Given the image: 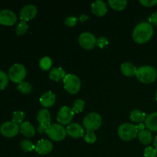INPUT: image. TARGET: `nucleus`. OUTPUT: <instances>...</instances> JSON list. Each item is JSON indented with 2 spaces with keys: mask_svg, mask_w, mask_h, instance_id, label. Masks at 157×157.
<instances>
[{
  "mask_svg": "<svg viewBox=\"0 0 157 157\" xmlns=\"http://www.w3.org/2000/svg\"><path fill=\"white\" fill-rule=\"evenodd\" d=\"M153 27L147 21H143L136 25L133 31L132 37L137 44H143L148 42L153 35Z\"/></svg>",
  "mask_w": 157,
  "mask_h": 157,
  "instance_id": "f257e3e1",
  "label": "nucleus"
},
{
  "mask_svg": "<svg viewBox=\"0 0 157 157\" xmlns=\"http://www.w3.org/2000/svg\"><path fill=\"white\" fill-rule=\"evenodd\" d=\"M136 77L144 84H151L156 81L157 71L153 66L143 65L137 68Z\"/></svg>",
  "mask_w": 157,
  "mask_h": 157,
  "instance_id": "f03ea898",
  "label": "nucleus"
},
{
  "mask_svg": "<svg viewBox=\"0 0 157 157\" xmlns=\"http://www.w3.org/2000/svg\"><path fill=\"white\" fill-rule=\"evenodd\" d=\"M118 135L124 141H131L137 136L138 127L136 125L130 123H124L118 128Z\"/></svg>",
  "mask_w": 157,
  "mask_h": 157,
  "instance_id": "7ed1b4c3",
  "label": "nucleus"
},
{
  "mask_svg": "<svg viewBox=\"0 0 157 157\" xmlns=\"http://www.w3.org/2000/svg\"><path fill=\"white\" fill-rule=\"evenodd\" d=\"M102 117L99 113L96 112H91L84 117L83 120V125L87 131L94 132L101 126Z\"/></svg>",
  "mask_w": 157,
  "mask_h": 157,
  "instance_id": "20e7f679",
  "label": "nucleus"
},
{
  "mask_svg": "<svg viewBox=\"0 0 157 157\" xmlns=\"http://www.w3.org/2000/svg\"><path fill=\"white\" fill-rule=\"evenodd\" d=\"M64 87L69 94H76L81 89V83L79 77L74 74H67L63 79Z\"/></svg>",
  "mask_w": 157,
  "mask_h": 157,
  "instance_id": "39448f33",
  "label": "nucleus"
},
{
  "mask_svg": "<svg viewBox=\"0 0 157 157\" xmlns=\"http://www.w3.org/2000/svg\"><path fill=\"white\" fill-rule=\"evenodd\" d=\"M26 68L21 64H14L9 70V78L12 82L21 83L26 77Z\"/></svg>",
  "mask_w": 157,
  "mask_h": 157,
  "instance_id": "423d86ee",
  "label": "nucleus"
},
{
  "mask_svg": "<svg viewBox=\"0 0 157 157\" xmlns=\"http://www.w3.org/2000/svg\"><path fill=\"white\" fill-rule=\"evenodd\" d=\"M46 133L51 140L56 142H60L66 137L67 131L66 128H64L61 124H53L49 126Z\"/></svg>",
  "mask_w": 157,
  "mask_h": 157,
  "instance_id": "0eeeda50",
  "label": "nucleus"
},
{
  "mask_svg": "<svg viewBox=\"0 0 157 157\" xmlns=\"http://www.w3.org/2000/svg\"><path fill=\"white\" fill-rule=\"evenodd\" d=\"M78 42L83 48L86 50H91L97 45V38L90 32H85L80 35Z\"/></svg>",
  "mask_w": 157,
  "mask_h": 157,
  "instance_id": "6e6552de",
  "label": "nucleus"
},
{
  "mask_svg": "<svg viewBox=\"0 0 157 157\" xmlns=\"http://www.w3.org/2000/svg\"><path fill=\"white\" fill-rule=\"evenodd\" d=\"M74 113L73 110L67 106H63L59 110L57 116V121L61 125H69L73 120Z\"/></svg>",
  "mask_w": 157,
  "mask_h": 157,
  "instance_id": "1a4fd4ad",
  "label": "nucleus"
},
{
  "mask_svg": "<svg viewBox=\"0 0 157 157\" xmlns=\"http://www.w3.org/2000/svg\"><path fill=\"white\" fill-rule=\"evenodd\" d=\"M19 130V126L12 121L5 122L0 126L1 134L8 138H12L16 136Z\"/></svg>",
  "mask_w": 157,
  "mask_h": 157,
  "instance_id": "9d476101",
  "label": "nucleus"
},
{
  "mask_svg": "<svg viewBox=\"0 0 157 157\" xmlns=\"http://www.w3.org/2000/svg\"><path fill=\"white\" fill-rule=\"evenodd\" d=\"M17 16L10 9H2L0 11V24L6 26H12L16 22Z\"/></svg>",
  "mask_w": 157,
  "mask_h": 157,
  "instance_id": "9b49d317",
  "label": "nucleus"
},
{
  "mask_svg": "<svg viewBox=\"0 0 157 157\" xmlns=\"http://www.w3.org/2000/svg\"><path fill=\"white\" fill-rule=\"evenodd\" d=\"M38 13V9L35 5L28 4L25 6L20 11V18L22 21H29L35 18Z\"/></svg>",
  "mask_w": 157,
  "mask_h": 157,
  "instance_id": "f8f14e48",
  "label": "nucleus"
},
{
  "mask_svg": "<svg viewBox=\"0 0 157 157\" xmlns=\"http://www.w3.org/2000/svg\"><path fill=\"white\" fill-rule=\"evenodd\" d=\"M66 131H67V134L69 136L75 138V139L82 137L84 135V128L77 123H71L69 125H67Z\"/></svg>",
  "mask_w": 157,
  "mask_h": 157,
  "instance_id": "ddd939ff",
  "label": "nucleus"
},
{
  "mask_svg": "<svg viewBox=\"0 0 157 157\" xmlns=\"http://www.w3.org/2000/svg\"><path fill=\"white\" fill-rule=\"evenodd\" d=\"M53 150V144L48 140L41 139L35 145V151L40 155H47Z\"/></svg>",
  "mask_w": 157,
  "mask_h": 157,
  "instance_id": "4468645a",
  "label": "nucleus"
},
{
  "mask_svg": "<svg viewBox=\"0 0 157 157\" xmlns=\"http://www.w3.org/2000/svg\"><path fill=\"white\" fill-rule=\"evenodd\" d=\"M56 96L52 90L46 91L40 97L39 101L41 105L44 107H51L55 104Z\"/></svg>",
  "mask_w": 157,
  "mask_h": 157,
  "instance_id": "2eb2a0df",
  "label": "nucleus"
},
{
  "mask_svg": "<svg viewBox=\"0 0 157 157\" xmlns=\"http://www.w3.org/2000/svg\"><path fill=\"white\" fill-rule=\"evenodd\" d=\"M51 120H52L51 113L47 109H41L38 111L37 115V121L39 123V125L48 128L49 126L51 125Z\"/></svg>",
  "mask_w": 157,
  "mask_h": 157,
  "instance_id": "dca6fc26",
  "label": "nucleus"
},
{
  "mask_svg": "<svg viewBox=\"0 0 157 157\" xmlns=\"http://www.w3.org/2000/svg\"><path fill=\"white\" fill-rule=\"evenodd\" d=\"M91 10L92 12L97 16H103L107 12V5L102 0H97L92 3Z\"/></svg>",
  "mask_w": 157,
  "mask_h": 157,
  "instance_id": "f3484780",
  "label": "nucleus"
},
{
  "mask_svg": "<svg viewBox=\"0 0 157 157\" xmlns=\"http://www.w3.org/2000/svg\"><path fill=\"white\" fill-rule=\"evenodd\" d=\"M19 128L21 133H22L25 136H26V137H33L35 135L36 130H35V127H34L32 124L28 122V121H25L22 124H20Z\"/></svg>",
  "mask_w": 157,
  "mask_h": 157,
  "instance_id": "a211bd4d",
  "label": "nucleus"
},
{
  "mask_svg": "<svg viewBox=\"0 0 157 157\" xmlns=\"http://www.w3.org/2000/svg\"><path fill=\"white\" fill-rule=\"evenodd\" d=\"M121 70L122 74L127 77L136 76L137 67L131 62H124L121 64Z\"/></svg>",
  "mask_w": 157,
  "mask_h": 157,
  "instance_id": "6ab92c4d",
  "label": "nucleus"
},
{
  "mask_svg": "<svg viewBox=\"0 0 157 157\" xmlns=\"http://www.w3.org/2000/svg\"><path fill=\"white\" fill-rule=\"evenodd\" d=\"M145 126L150 131L157 132V112L152 113L147 116Z\"/></svg>",
  "mask_w": 157,
  "mask_h": 157,
  "instance_id": "aec40b11",
  "label": "nucleus"
},
{
  "mask_svg": "<svg viewBox=\"0 0 157 157\" xmlns=\"http://www.w3.org/2000/svg\"><path fill=\"white\" fill-rule=\"evenodd\" d=\"M147 118V115L142 110L135 109L130 112V119L132 122L136 123V124H143V122H145V120Z\"/></svg>",
  "mask_w": 157,
  "mask_h": 157,
  "instance_id": "412c9836",
  "label": "nucleus"
},
{
  "mask_svg": "<svg viewBox=\"0 0 157 157\" xmlns=\"http://www.w3.org/2000/svg\"><path fill=\"white\" fill-rule=\"evenodd\" d=\"M66 76V72L62 67H54L52 71H51L50 74H49V78L52 81H59L61 80H63Z\"/></svg>",
  "mask_w": 157,
  "mask_h": 157,
  "instance_id": "4be33fe9",
  "label": "nucleus"
},
{
  "mask_svg": "<svg viewBox=\"0 0 157 157\" xmlns=\"http://www.w3.org/2000/svg\"><path fill=\"white\" fill-rule=\"evenodd\" d=\"M139 140L144 145H148V144H151L153 141V135H152L151 131L149 130H140L138 132L137 134Z\"/></svg>",
  "mask_w": 157,
  "mask_h": 157,
  "instance_id": "5701e85b",
  "label": "nucleus"
},
{
  "mask_svg": "<svg viewBox=\"0 0 157 157\" xmlns=\"http://www.w3.org/2000/svg\"><path fill=\"white\" fill-rule=\"evenodd\" d=\"M109 5L113 9L116 11H122L127 7V0H109Z\"/></svg>",
  "mask_w": 157,
  "mask_h": 157,
  "instance_id": "b1692460",
  "label": "nucleus"
},
{
  "mask_svg": "<svg viewBox=\"0 0 157 157\" xmlns=\"http://www.w3.org/2000/svg\"><path fill=\"white\" fill-rule=\"evenodd\" d=\"M28 29H29V25L27 21L21 20L15 28V33L18 36H21L27 32Z\"/></svg>",
  "mask_w": 157,
  "mask_h": 157,
  "instance_id": "393cba45",
  "label": "nucleus"
},
{
  "mask_svg": "<svg viewBox=\"0 0 157 157\" xmlns=\"http://www.w3.org/2000/svg\"><path fill=\"white\" fill-rule=\"evenodd\" d=\"M17 89H18L21 94H28L32 92V86L30 83L27 82V81H22V82L18 84V87H17Z\"/></svg>",
  "mask_w": 157,
  "mask_h": 157,
  "instance_id": "a878e982",
  "label": "nucleus"
},
{
  "mask_svg": "<svg viewBox=\"0 0 157 157\" xmlns=\"http://www.w3.org/2000/svg\"><path fill=\"white\" fill-rule=\"evenodd\" d=\"M20 147L21 150L25 152H32L35 150V145L29 140H23L20 143Z\"/></svg>",
  "mask_w": 157,
  "mask_h": 157,
  "instance_id": "bb28decb",
  "label": "nucleus"
},
{
  "mask_svg": "<svg viewBox=\"0 0 157 157\" xmlns=\"http://www.w3.org/2000/svg\"><path fill=\"white\" fill-rule=\"evenodd\" d=\"M39 66L41 67V70L44 71H48L49 69L52 67V61L49 57L48 56H44L40 60V62H39Z\"/></svg>",
  "mask_w": 157,
  "mask_h": 157,
  "instance_id": "cd10ccee",
  "label": "nucleus"
},
{
  "mask_svg": "<svg viewBox=\"0 0 157 157\" xmlns=\"http://www.w3.org/2000/svg\"><path fill=\"white\" fill-rule=\"evenodd\" d=\"M84 106H85V102L84 101L81 99H78L76 101H75L73 104V107H72V110H73L74 113H78L82 112V110H84Z\"/></svg>",
  "mask_w": 157,
  "mask_h": 157,
  "instance_id": "c85d7f7f",
  "label": "nucleus"
},
{
  "mask_svg": "<svg viewBox=\"0 0 157 157\" xmlns=\"http://www.w3.org/2000/svg\"><path fill=\"white\" fill-rule=\"evenodd\" d=\"M25 119V113L21 110H16L12 114V122L15 123L18 125L21 124Z\"/></svg>",
  "mask_w": 157,
  "mask_h": 157,
  "instance_id": "c756f323",
  "label": "nucleus"
},
{
  "mask_svg": "<svg viewBox=\"0 0 157 157\" xmlns=\"http://www.w3.org/2000/svg\"><path fill=\"white\" fill-rule=\"evenodd\" d=\"M9 75L3 71H0V90H4L9 84Z\"/></svg>",
  "mask_w": 157,
  "mask_h": 157,
  "instance_id": "7c9ffc66",
  "label": "nucleus"
},
{
  "mask_svg": "<svg viewBox=\"0 0 157 157\" xmlns=\"http://www.w3.org/2000/svg\"><path fill=\"white\" fill-rule=\"evenodd\" d=\"M84 140L87 143L90 144H93L96 142L97 136L94 132L93 131H87L85 136H84Z\"/></svg>",
  "mask_w": 157,
  "mask_h": 157,
  "instance_id": "2f4dec72",
  "label": "nucleus"
},
{
  "mask_svg": "<svg viewBox=\"0 0 157 157\" xmlns=\"http://www.w3.org/2000/svg\"><path fill=\"white\" fill-rule=\"evenodd\" d=\"M145 157H157V150L154 147H146L144 150Z\"/></svg>",
  "mask_w": 157,
  "mask_h": 157,
  "instance_id": "473e14b6",
  "label": "nucleus"
},
{
  "mask_svg": "<svg viewBox=\"0 0 157 157\" xmlns=\"http://www.w3.org/2000/svg\"><path fill=\"white\" fill-rule=\"evenodd\" d=\"M109 41L106 37L101 36L97 39V45L101 48H104L106 46L108 45Z\"/></svg>",
  "mask_w": 157,
  "mask_h": 157,
  "instance_id": "72a5a7b5",
  "label": "nucleus"
},
{
  "mask_svg": "<svg viewBox=\"0 0 157 157\" xmlns=\"http://www.w3.org/2000/svg\"><path fill=\"white\" fill-rule=\"evenodd\" d=\"M77 21H78V18L75 16H68L64 20L65 25L67 26H69V27H74V26H75V25L77 24Z\"/></svg>",
  "mask_w": 157,
  "mask_h": 157,
  "instance_id": "f704fd0d",
  "label": "nucleus"
},
{
  "mask_svg": "<svg viewBox=\"0 0 157 157\" xmlns=\"http://www.w3.org/2000/svg\"><path fill=\"white\" fill-rule=\"evenodd\" d=\"M140 3L145 7H152L157 4V0H140Z\"/></svg>",
  "mask_w": 157,
  "mask_h": 157,
  "instance_id": "c9c22d12",
  "label": "nucleus"
},
{
  "mask_svg": "<svg viewBox=\"0 0 157 157\" xmlns=\"http://www.w3.org/2000/svg\"><path fill=\"white\" fill-rule=\"evenodd\" d=\"M148 21L150 24L152 25L157 26V12H154V13L152 14L150 16H149Z\"/></svg>",
  "mask_w": 157,
  "mask_h": 157,
  "instance_id": "e433bc0d",
  "label": "nucleus"
},
{
  "mask_svg": "<svg viewBox=\"0 0 157 157\" xmlns=\"http://www.w3.org/2000/svg\"><path fill=\"white\" fill-rule=\"evenodd\" d=\"M153 146H154L155 148L157 150V135L154 137V140H153Z\"/></svg>",
  "mask_w": 157,
  "mask_h": 157,
  "instance_id": "4c0bfd02",
  "label": "nucleus"
},
{
  "mask_svg": "<svg viewBox=\"0 0 157 157\" xmlns=\"http://www.w3.org/2000/svg\"><path fill=\"white\" fill-rule=\"evenodd\" d=\"M156 101H157V90H156Z\"/></svg>",
  "mask_w": 157,
  "mask_h": 157,
  "instance_id": "58836bf2",
  "label": "nucleus"
}]
</instances>
